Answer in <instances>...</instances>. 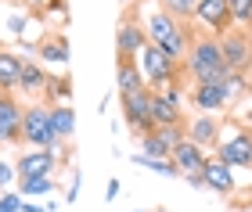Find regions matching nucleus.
I'll return each instance as SVG.
<instances>
[{
  "label": "nucleus",
  "instance_id": "10",
  "mask_svg": "<svg viewBox=\"0 0 252 212\" xmlns=\"http://www.w3.org/2000/svg\"><path fill=\"white\" fill-rule=\"evenodd\" d=\"M148 47V32L137 26V22H123V26L116 29V51L119 58H137Z\"/></svg>",
  "mask_w": 252,
  "mask_h": 212
},
{
  "label": "nucleus",
  "instance_id": "17",
  "mask_svg": "<svg viewBox=\"0 0 252 212\" xmlns=\"http://www.w3.org/2000/svg\"><path fill=\"white\" fill-rule=\"evenodd\" d=\"M116 86H119V94H130V90H141V86H148V83H144V76H141V69H137V61L119 58V69H116Z\"/></svg>",
  "mask_w": 252,
  "mask_h": 212
},
{
  "label": "nucleus",
  "instance_id": "26",
  "mask_svg": "<svg viewBox=\"0 0 252 212\" xmlns=\"http://www.w3.org/2000/svg\"><path fill=\"white\" fill-rule=\"evenodd\" d=\"M51 191H54L51 176H26L22 180V194H51Z\"/></svg>",
  "mask_w": 252,
  "mask_h": 212
},
{
  "label": "nucleus",
  "instance_id": "20",
  "mask_svg": "<svg viewBox=\"0 0 252 212\" xmlns=\"http://www.w3.org/2000/svg\"><path fill=\"white\" fill-rule=\"evenodd\" d=\"M51 126H54V137H58V140L72 137V133H76V111H72V105L51 108Z\"/></svg>",
  "mask_w": 252,
  "mask_h": 212
},
{
  "label": "nucleus",
  "instance_id": "6",
  "mask_svg": "<svg viewBox=\"0 0 252 212\" xmlns=\"http://www.w3.org/2000/svg\"><path fill=\"white\" fill-rule=\"evenodd\" d=\"M123 101V119L126 126L141 130V133H152L155 122H152V90L148 86H141V90H130V94H119Z\"/></svg>",
  "mask_w": 252,
  "mask_h": 212
},
{
  "label": "nucleus",
  "instance_id": "25",
  "mask_svg": "<svg viewBox=\"0 0 252 212\" xmlns=\"http://www.w3.org/2000/svg\"><path fill=\"white\" fill-rule=\"evenodd\" d=\"M227 11H231V22L234 26H245L252 22V0H227Z\"/></svg>",
  "mask_w": 252,
  "mask_h": 212
},
{
  "label": "nucleus",
  "instance_id": "34",
  "mask_svg": "<svg viewBox=\"0 0 252 212\" xmlns=\"http://www.w3.org/2000/svg\"><path fill=\"white\" fill-rule=\"evenodd\" d=\"M152 212H166V209H152Z\"/></svg>",
  "mask_w": 252,
  "mask_h": 212
},
{
  "label": "nucleus",
  "instance_id": "33",
  "mask_svg": "<svg viewBox=\"0 0 252 212\" xmlns=\"http://www.w3.org/2000/svg\"><path fill=\"white\" fill-rule=\"evenodd\" d=\"M249 36H252V22H249Z\"/></svg>",
  "mask_w": 252,
  "mask_h": 212
},
{
  "label": "nucleus",
  "instance_id": "9",
  "mask_svg": "<svg viewBox=\"0 0 252 212\" xmlns=\"http://www.w3.org/2000/svg\"><path fill=\"white\" fill-rule=\"evenodd\" d=\"M191 105L198 108L202 115H216V111H223V108H227V90H223V83H194Z\"/></svg>",
  "mask_w": 252,
  "mask_h": 212
},
{
  "label": "nucleus",
  "instance_id": "7",
  "mask_svg": "<svg viewBox=\"0 0 252 212\" xmlns=\"http://www.w3.org/2000/svg\"><path fill=\"white\" fill-rule=\"evenodd\" d=\"M216 159H220L227 169H231V165L252 169V133H234L231 140L216 144Z\"/></svg>",
  "mask_w": 252,
  "mask_h": 212
},
{
  "label": "nucleus",
  "instance_id": "1",
  "mask_svg": "<svg viewBox=\"0 0 252 212\" xmlns=\"http://www.w3.org/2000/svg\"><path fill=\"white\" fill-rule=\"evenodd\" d=\"M188 76L194 83H223L227 76V61L220 51V36H194L188 47Z\"/></svg>",
  "mask_w": 252,
  "mask_h": 212
},
{
  "label": "nucleus",
  "instance_id": "30",
  "mask_svg": "<svg viewBox=\"0 0 252 212\" xmlns=\"http://www.w3.org/2000/svg\"><path fill=\"white\" fill-rule=\"evenodd\" d=\"M0 212H22V198L18 194H4L0 198Z\"/></svg>",
  "mask_w": 252,
  "mask_h": 212
},
{
  "label": "nucleus",
  "instance_id": "15",
  "mask_svg": "<svg viewBox=\"0 0 252 212\" xmlns=\"http://www.w3.org/2000/svg\"><path fill=\"white\" fill-rule=\"evenodd\" d=\"M202 180H205V187L216 191V194H231V191H234V176H231V169H227L220 159L202 165Z\"/></svg>",
  "mask_w": 252,
  "mask_h": 212
},
{
  "label": "nucleus",
  "instance_id": "13",
  "mask_svg": "<svg viewBox=\"0 0 252 212\" xmlns=\"http://www.w3.org/2000/svg\"><path fill=\"white\" fill-rule=\"evenodd\" d=\"M184 137L191 144H198V148H213L216 140H220V122H216L213 115H198V119H191L188 122V133Z\"/></svg>",
  "mask_w": 252,
  "mask_h": 212
},
{
  "label": "nucleus",
  "instance_id": "14",
  "mask_svg": "<svg viewBox=\"0 0 252 212\" xmlns=\"http://www.w3.org/2000/svg\"><path fill=\"white\" fill-rule=\"evenodd\" d=\"M54 169V151H29V155H22L18 165H15V173L26 180V176H51Z\"/></svg>",
  "mask_w": 252,
  "mask_h": 212
},
{
  "label": "nucleus",
  "instance_id": "28",
  "mask_svg": "<svg viewBox=\"0 0 252 212\" xmlns=\"http://www.w3.org/2000/svg\"><path fill=\"white\" fill-rule=\"evenodd\" d=\"M155 133L169 144V148H177V144L184 140V126H166V130H155Z\"/></svg>",
  "mask_w": 252,
  "mask_h": 212
},
{
  "label": "nucleus",
  "instance_id": "4",
  "mask_svg": "<svg viewBox=\"0 0 252 212\" xmlns=\"http://www.w3.org/2000/svg\"><path fill=\"white\" fill-rule=\"evenodd\" d=\"M22 140L32 144V148H40V151L58 148V137H54L51 111H47V108H40V105L26 108V115H22Z\"/></svg>",
  "mask_w": 252,
  "mask_h": 212
},
{
  "label": "nucleus",
  "instance_id": "19",
  "mask_svg": "<svg viewBox=\"0 0 252 212\" xmlns=\"http://www.w3.org/2000/svg\"><path fill=\"white\" fill-rule=\"evenodd\" d=\"M47 80H51V76L43 72V65H40V61H26V65H22V80H18V90L40 94V90H47Z\"/></svg>",
  "mask_w": 252,
  "mask_h": 212
},
{
  "label": "nucleus",
  "instance_id": "11",
  "mask_svg": "<svg viewBox=\"0 0 252 212\" xmlns=\"http://www.w3.org/2000/svg\"><path fill=\"white\" fill-rule=\"evenodd\" d=\"M22 115H26V108H18V101L0 97V144L22 140Z\"/></svg>",
  "mask_w": 252,
  "mask_h": 212
},
{
  "label": "nucleus",
  "instance_id": "2",
  "mask_svg": "<svg viewBox=\"0 0 252 212\" xmlns=\"http://www.w3.org/2000/svg\"><path fill=\"white\" fill-rule=\"evenodd\" d=\"M144 32H148V43H158V47H162L173 61H180V58L188 54V47H191V36H188L184 22H177L173 15H166L162 7L152 11V18H148Z\"/></svg>",
  "mask_w": 252,
  "mask_h": 212
},
{
  "label": "nucleus",
  "instance_id": "12",
  "mask_svg": "<svg viewBox=\"0 0 252 212\" xmlns=\"http://www.w3.org/2000/svg\"><path fill=\"white\" fill-rule=\"evenodd\" d=\"M169 159H173V165H177V169L184 173V176H191V173H202V165H205V155H202V148H198V144H191L188 137L180 140L173 151H169Z\"/></svg>",
  "mask_w": 252,
  "mask_h": 212
},
{
  "label": "nucleus",
  "instance_id": "16",
  "mask_svg": "<svg viewBox=\"0 0 252 212\" xmlns=\"http://www.w3.org/2000/svg\"><path fill=\"white\" fill-rule=\"evenodd\" d=\"M152 122L155 130H166V126H180L184 115H180V105H173L169 97L162 94H152Z\"/></svg>",
  "mask_w": 252,
  "mask_h": 212
},
{
  "label": "nucleus",
  "instance_id": "22",
  "mask_svg": "<svg viewBox=\"0 0 252 212\" xmlns=\"http://www.w3.org/2000/svg\"><path fill=\"white\" fill-rule=\"evenodd\" d=\"M40 61L65 65V61H68V43H65V40H47V43H40Z\"/></svg>",
  "mask_w": 252,
  "mask_h": 212
},
{
  "label": "nucleus",
  "instance_id": "27",
  "mask_svg": "<svg viewBox=\"0 0 252 212\" xmlns=\"http://www.w3.org/2000/svg\"><path fill=\"white\" fill-rule=\"evenodd\" d=\"M223 90H227V101H234V97H245L249 94V80H245V76H227V80H223Z\"/></svg>",
  "mask_w": 252,
  "mask_h": 212
},
{
  "label": "nucleus",
  "instance_id": "3",
  "mask_svg": "<svg viewBox=\"0 0 252 212\" xmlns=\"http://www.w3.org/2000/svg\"><path fill=\"white\" fill-rule=\"evenodd\" d=\"M137 58H141V61H137V69H141L144 83H155V86H169V83H173V76H177V69H180V61H173L158 43H148Z\"/></svg>",
  "mask_w": 252,
  "mask_h": 212
},
{
  "label": "nucleus",
  "instance_id": "8",
  "mask_svg": "<svg viewBox=\"0 0 252 212\" xmlns=\"http://www.w3.org/2000/svg\"><path fill=\"white\" fill-rule=\"evenodd\" d=\"M194 18H198L205 29H213L216 36L231 29V11H227V0H198V4H194Z\"/></svg>",
  "mask_w": 252,
  "mask_h": 212
},
{
  "label": "nucleus",
  "instance_id": "18",
  "mask_svg": "<svg viewBox=\"0 0 252 212\" xmlns=\"http://www.w3.org/2000/svg\"><path fill=\"white\" fill-rule=\"evenodd\" d=\"M22 65H26V58H18V54H11V51H0V90H11V86H18V80H22Z\"/></svg>",
  "mask_w": 252,
  "mask_h": 212
},
{
  "label": "nucleus",
  "instance_id": "32",
  "mask_svg": "<svg viewBox=\"0 0 252 212\" xmlns=\"http://www.w3.org/2000/svg\"><path fill=\"white\" fill-rule=\"evenodd\" d=\"M105 194H108V198H116V194H119V180H108V191H105Z\"/></svg>",
  "mask_w": 252,
  "mask_h": 212
},
{
  "label": "nucleus",
  "instance_id": "21",
  "mask_svg": "<svg viewBox=\"0 0 252 212\" xmlns=\"http://www.w3.org/2000/svg\"><path fill=\"white\" fill-rule=\"evenodd\" d=\"M169 144L158 137V133L152 130V133H144V140H141V155H148V159H169Z\"/></svg>",
  "mask_w": 252,
  "mask_h": 212
},
{
  "label": "nucleus",
  "instance_id": "29",
  "mask_svg": "<svg viewBox=\"0 0 252 212\" xmlns=\"http://www.w3.org/2000/svg\"><path fill=\"white\" fill-rule=\"evenodd\" d=\"M47 94L51 97H68L72 94V83L68 80H47Z\"/></svg>",
  "mask_w": 252,
  "mask_h": 212
},
{
  "label": "nucleus",
  "instance_id": "5",
  "mask_svg": "<svg viewBox=\"0 0 252 212\" xmlns=\"http://www.w3.org/2000/svg\"><path fill=\"white\" fill-rule=\"evenodd\" d=\"M220 51H223L227 72H234V76L252 72V36L249 32H242V29L220 32Z\"/></svg>",
  "mask_w": 252,
  "mask_h": 212
},
{
  "label": "nucleus",
  "instance_id": "31",
  "mask_svg": "<svg viewBox=\"0 0 252 212\" xmlns=\"http://www.w3.org/2000/svg\"><path fill=\"white\" fill-rule=\"evenodd\" d=\"M11 176H15L11 162H4V159H0V187H7V184H11Z\"/></svg>",
  "mask_w": 252,
  "mask_h": 212
},
{
  "label": "nucleus",
  "instance_id": "24",
  "mask_svg": "<svg viewBox=\"0 0 252 212\" xmlns=\"http://www.w3.org/2000/svg\"><path fill=\"white\" fill-rule=\"evenodd\" d=\"M137 165L155 169V173H162V176H180V169L173 165V159H148V155H137Z\"/></svg>",
  "mask_w": 252,
  "mask_h": 212
},
{
  "label": "nucleus",
  "instance_id": "23",
  "mask_svg": "<svg viewBox=\"0 0 252 212\" xmlns=\"http://www.w3.org/2000/svg\"><path fill=\"white\" fill-rule=\"evenodd\" d=\"M158 4H162L166 15H173L177 22H184V18H194V4H198V0H158Z\"/></svg>",
  "mask_w": 252,
  "mask_h": 212
}]
</instances>
